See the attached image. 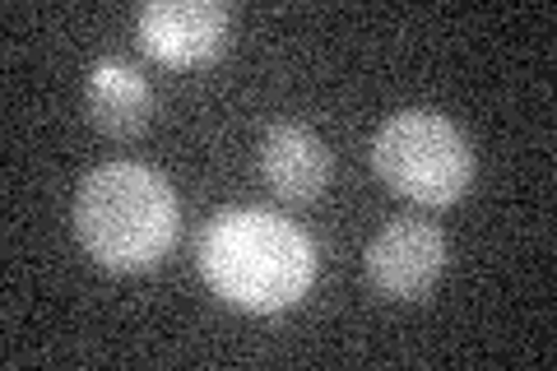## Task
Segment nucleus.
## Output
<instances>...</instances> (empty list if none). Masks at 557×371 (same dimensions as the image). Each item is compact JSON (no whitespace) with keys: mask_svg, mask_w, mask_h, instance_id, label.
<instances>
[{"mask_svg":"<svg viewBox=\"0 0 557 371\" xmlns=\"http://www.w3.org/2000/svg\"><path fill=\"white\" fill-rule=\"evenodd\" d=\"M84 112L102 135L135 139L153 116V88L131 61L102 57L89 65V79H84Z\"/></svg>","mask_w":557,"mask_h":371,"instance_id":"7","label":"nucleus"},{"mask_svg":"<svg viewBox=\"0 0 557 371\" xmlns=\"http://www.w3.org/2000/svg\"><path fill=\"white\" fill-rule=\"evenodd\" d=\"M233 14L219 0H149L135 14V38L149 61L168 70H200L228 47Z\"/></svg>","mask_w":557,"mask_h":371,"instance_id":"4","label":"nucleus"},{"mask_svg":"<svg viewBox=\"0 0 557 371\" xmlns=\"http://www.w3.org/2000/svg\"><path fill=\"white\" fill-rule=\"evenodd\" d=\"M200 274L228 307L274 316L298 307L317 284V246L274 209H223L200 237Z\"/></svg>","mask_w":557,"mask_h":371,"instance_id":"1","label":"nucleus"},{"mask_svg":"<svg viewBox=\"0 0 557 371\" xmlns=\"http://www.w3.org/2000/svg\"><path fill=\"white\" fill-rule=\"evenodd\" d=\"M372 168L395 196L446 209L474 186V149L465 131L442 112H395L372 139Z\"/></svg>","mask_w":557,"mask_h":371,"instance_id":"3","label":"nucleus"},{"mask_svg":"<svg viewBox=\"0 0 557 371\" xmlns=\"http://www.w3.org/2000/svg\"><path fill=\"white\" fill-rule=\"evenodd\" d=\"M260 176L278 200L311 205L330 186V149L317 131L298 121H278L260 139Z\"/></svg>","mask_w":557,"mask_h":371,"instance_id":"6","label":"nucleus"},{"mask_svg":"<svg viewBox=\"0 0 557 371\" xmlns=\"http://www.w3.org/2000/svg\"><path fill=\"white\" fill-rule=\"evenodd\" d=\"M362 264H368V284L381 297L423 302L446 270V237L428 219H391L372 237Z\"/></svg>","mask_w":557,"mask_h":371,"instance_id":"5","label":"nucleus"},{"mask_svg":"<svg viewBox=\"0 0 557 371\" xmlns=\"http://www.w3.org/2000/svg\"><path fill=\"white\" fill-rule=\"evenodd\" d=\"M182 205L168 176L149 163H102L75 190V237L84 256L112 274H145L168 260Z\"/></svg>","mask_w":557,"mask_h":371,"instance_id":"2","label":"nucleus"}]
</instances>
